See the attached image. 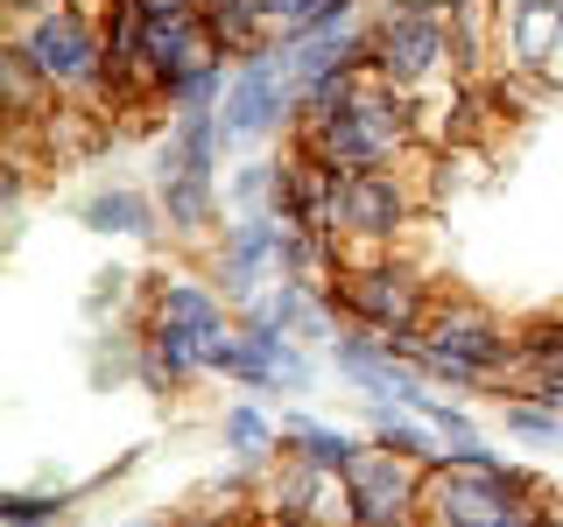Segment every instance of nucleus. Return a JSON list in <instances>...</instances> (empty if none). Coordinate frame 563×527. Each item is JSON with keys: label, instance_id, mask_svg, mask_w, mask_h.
Segmentation results:
<instances>
[{"label": "nucleus", "instance_id": "nucleus-31", "mask_svg": "<svg viewBox=\"0 0 563 527\" xmlns=\"http://www.w3.org/2000/svg\"><path fill=\"white\" fill-rule=\"evenodd\" d=\"M387 8H409V14H437V22H451L465 0H387Z\"/></svg>", "mask_w": 563, "mask_h": 527}, {"label": "nucleus", "instance_id": "nucleus-9", "mask_svg": "<svg viewBox=\"0 0 563 527\" xmlns=\"http://www.w3.org/2000/svg\"><path fill=\"white\" fill-rule=\"evenodd\" d=\"M275 239H282L275 211H240V218H225L219 239L205 246V274H211V289L233 303V316L275 281Z\"/></svg>", "mask_w": 563, "mask_h": 527}, {"label": "nucleus", "instance_id": "nucleus-10", "mask_svg": "<svg viewBox=\"0 0 563 527\" xmlns=\"http://www.w3.org/2000/svg\"><path fill=\"white\" fill-rule=\"evenodd\" d=\"M254 520H331V527H345L339 520V479L317 471L310 457L275 450L254 471Z\"/></svg>", "mask_w": 563, "mask_h": 527}, {"label": "nucleus", "instance_id": "nucleus-6", "mask_svg": "<svg viewBox=\"0 0 563 527\" xmlns=\"http://www.w3.org/2000/svg\"><path fill=\"white\" fill-rule=\"evenodd\" d=\"M366 70L401 85V92H416V99L444 92L451 85V22L374 0L366 8Z\"/></svg>", "mask_w": 563, "mask_h": 527}, {"label": "nucleus", "instance_id": "nucleus-19", "mask_svg": "<svg viewBox=\"0 0 563 527\" xmlns=\"http://www.w3.org/2000/svg\"><path fill=\"white\" fill-rule=\"evenodd\" d=\"M0 105H8L14 134H35V127H43V120L64 105V99H57V85H49L43 70L29 64V49L14 43V35L0 43Z\"/></svg>", "mask_w": 563, "mask_h": 527}, {"label": "nucleus", "instance_id": "nucleus-3", "mask_svg": "<svg viewBox=\"0 0 563 527\" xmlns=\"http://www.w3.org/2000/svg\"><path fill=\"white\" fill-rule=\"evenodd\" d=\"M331 303H339L345 324L374 330V338H395V330H422V316L437 303V281L422 260H409L401 246L387 254H352L345 246V268L331 281Z\"/></svg>", "mask_w": 563, "mask_h": 527}, {"label": "nucleus", "instance_id": "nucleus-4", "mask_svg": "<svg viewBox=\"0 0 563 527\" xmlns=\"http://www.w3.org/2000/svg\"><path fill=\"white\" fill-rule=\"evenodd\" d=\"M8 35L29 49V64L43 70L49 85H57L64 105H92V113H106V99H113V78H106V29L92 22V14L49 8V14H35V22L8 29Z\"/></svg>", "mask_w": 563, "mask_h": 527}, {"label": "nucleus", "instance_id": "nucleus-20", "mask_svg": "<svg viewBox=\"0 0 563 527\" xmlns=\"http://www.w3.org/2000/svg\"><path fill=\"white\" fill-rule=\"evenodd\" d=\"M219 450H225V464L261 471V464L282 450V422L261 408V401H233V408L219 415Z\"/></svg>", "mask_w": 563, "mask_h": 527}, {"label": "nucleus", "instance_id": "nucleus-11", "mask_svg": "<svg viewBox=\"0 0 563 527\" xmlns=\"http://www.w3.org/2000/svg\"><path fill=\"white\" fill-rule=\"evenodd\" d=\"M339 190H345V169H331L324 155H303L282 141V198H275V218H296L310 233H331L339 239Z\"/></svg>", "mask_w": 563, "mask_h": 527}, {"label": "nucleus", "instance_id": "nucleus-29", "mask_svg": "<svg viewBox=\"0 0 563 527\" xmlns=\"http://www.w3.org/2000/svg\"><path fill=\"white\" fill-rule=\"evenodd\" d=\"M169 527H261L254 514H190V506H184V514H169Z\"/></svg>", "mask_w": 563, "mask_h": 527}, {"label": "nucleus", "instance_id": "nucleus-1", "mask_svg": "<svg viewBox=\"0 0 563 527\" xmlns=\"http://www.w3.org/2000/svg\"><path fill=\"white\" fill-rule=\"evenodd\" d=\"M550 506L542 471L515 464L507 450L457 444L430 464V492H422V527H536Z\"/></svg>", "mask_w": 563, "mask_h": 527}, {"label": "nucleus", "instance_id": "nucleus-22", "mask_svg": "<svg viewBox=\"0 0 563 527\" xmlns=\"http://www.w3.org/2000/svg\"><path fill=\"white\" fill-rule=\"evenodd\" d=\"M198 14H205V29L225 43V57L246 64L254 49H268L275 35H268V14H261V0H198Z\"/></svg>", "mask_w": 563, "mask_h": 527}, {"label": "nucleus", "instance_id": "nucleus-24", "mask_svg": "<svg viewBox=\"0 0 563 527\" xmlns=\"http://www.w3.org/2000/svg\"><path fill=\"white\" fill-rule=\"evenodd\" d=\"M78 500H85V485H14V492H0V520L8 527H70V514H78Z\"/></svg>", "mask_w": 563, "mask_h": 527}, {"label": "nucleus", "instance_id": "nucleus-12", "mask_svg": "<svg viewBox=\"0 0 563 527\" xmlns=\"http://www.w3.org/2000/svg\"><path fill=\"white\" fill-rule=\"evenodd\" d=\"M225 127H219V113H176L163 141H155V155H148V183L155 176H211V183H225Z\"/></svg>", "mask_w": 563, "mask_h": 527}, {"label": "nucleus", "instance_id": "nucleus-21", "mask_svg": "<svg viewBox=\"0 0 563 527\" xmlns=\"http://www.w3.org/2000/svg\"><path fill=\"white\" fill-rule=\"evenodd\" d=\"M366 436H374L380 450L409 457V464H437V457H444V436L416 408H395V401H366Z\"/></svg>", "mask_w": 563, "mask_h": 527}, {"label": "nucleus", "instance_id": "nucleus-23", "mask_svg": "<svg viewBox=\"0 0 563 527\" xmlns=\"http://www.w3.org/2000/svg\"><path fill=\"white\" fill-rule=\"evenodd\" d=\"M275 198H282V148H254L225 169V218H240V211H275Z\"/></svg>", "mask_w": 563, "mask_h": 527}, {"label": "nucleus", "instance_id": "nucleus-13", "mask_svg": "<svg viewBox=\"0 0 563 527\" xmlns=\"http://www.w3.org/2000/svg\"><path fill=\"white\" fill-rule=\"evenodd\" d=\"M78 225L99 239H134V246H155L169 233L163 225V204H155L148 183H99L78 198Z\"/></svg>", "mask_w": 563, "mask_h": 527}, {"label": "nucleus", "instance_id": "nucleus-17", "mask_svg": "<svg viewBox=\"0 0 563 527\" xmlns=\"http://www.w3.org/2000/svg\"><path fill=\"white\" fill-rule=\"evenodd\" d=\"M211 64H233L225 57V43L205 29V14H169V22H148V70H155V85H169L176 78H198V70Z\"/></svg>", "mask_w": 563, "mask_h": 527}, {"label": "nucleus", "instance_id": "nucleus-18", "mask_svg": "<svg viewBox=\"0 0 563 527\" xmlns=\"http://www.w3.org/2000/svg\"><path fill=\"white\" fill-rule=\"evenodd\" d=\"M275 422H282V450H289V457H310V464H317V471H331V479H339L352 457L366 450V429L324 422V415H310V408H282Z\"/></svg>", "mask_w": 563, "mask_h": 527}, {"label": "nucleus", "instance_id": "nucleus-15", "mask_svg": "<svg viewBox=\"0 0 563 527\" xmlns=\"http://www.w3.org/2000/svg\"><path fill=\"white\" fill-rule=\"evenodd\" d=\"M282 330H254V324H233L205 345V373L240 386V394H275V359H282Z\"/></svg>", "mask_w": 563, "mask_h": 527}, {"label": "nucleus", "instance_id": "nucleus-16", "mask_svg": "<svg viewBox=\"0 0 563 527\" xmlns=\"http://www.w3.org/2000/svg\"><path fill=\"white\" fill-rule=\"evenodd\" d=\"M155 204H163V225H169V246H211L225 225V183L211 176H155Z\"/></svg>", "mask_w": 563, "mask_h": 527}, {"label": "nucleus", "instance_id": "nucleus-7", "mask_svg": "<svg viewBox=\"0 0 563 527\" xmlns=\"http://www.w3.org/2000/svg\"><path fill=\"white\" fill-rule=\"evenodd\" d=\"M422 492H430V464L380 450L366 436V450L339 471V520L345 527H422Z\"/></svg>", "mask_w": 563, "mask_h": 527}, {"label": "nucleus", "instance_id": "nucleus-2", "mask_svg": "<svg viewBox=\"0 0 563 527\" xmlns=\"http://www.w3.org/2000/svg\"><path fill=\"white\" fill-rule=\"evenodd\" d=\"M507 366H515V316H500L486 295L465 289H437L430 316H422V345H416V373L437 394L465 401V394H500Z\"/></svg>", "mask_w": 563, "mask_h": 527}, {"label": "nucleus", "instance_id": "nucleus-33", "mask_svg": "<svg viewBox=\"0 0 563 527\" xmlns=\"http://www.w3.org/2000/svg\"><path fill=\"white\" fill-rule=\"evenodd\" d=\"M134 527H169V514H141V520H134Z\"/></svg>", "mask_w": 563, "mask_h": 527}, {"label": "nucleus", "instance_id": "nucleus-25", "mask_svg": "<svg viewBox=\"0 0 563 527\" xmlns=\"http://www.w3.org/2000/svg\"><path fill=\"white\" fill-rule=\"evenodd\" d=\"M500 429L515 444H542V450H563V415L542 408V401H500Z\"/></svg>", "mask_w": 563, "mask_h": 527}, {"label": "nucleus", "instance_id": "nucleus-32", "mask_svg": "<svg viewBox=\"0 0 563 527\" xmlns=\"http://www.w3.org/2000/svg\"><path fill=\"white\" fill-rule=\"evenodd\" d=\"M261 527H331V520H261Z\"/></svg>", "mask_w": 563, "mask_h": 527}, {"label": "nucleus", "instance_id": "nucleus-14", "mask_svg": "<svg viewBox=\"0 0 563 527\" xmlns=\"http://www.w3.org/2000/svg\"><path fill=\"white\" fill-rule=\"evenodd\" d=\"M141 316L190 324V330H205V338H219V330H233V324H240L233 303L211 289V274H169V268L155 274V281H141Z\"/></svg>", "mask_w": 563, "mask_h": 527}, {"label": "nucleus", "instance_id": "nucleus-28", "mask_svg": "<svg viewBox=\"0 0 563 527\" xmlns=\"http://www.w3.org/2000/svg\"><path fill=\"white\" fill-rule=\"evenodd\" d=\"M422 422H430V429L444 436V450H457V444H479V422H472L465 401H444V394H437V408L422 415Z\"/></svg>", "mask_w": 563, "mask_h": 527}, {"label": "nucleus", "instance_id": "nucleus-8", "mask_svg": "<svg viewBox=\"0 0 563 527\" xmlns=\"http://www.w3.org/2000/svg\"><path fill=\"white\" fill-rule=\"evenodd\" d=\"M422 218V190L416 169H360L339 190V239L352 254H387L409 239V225Z\"/></svg>", "mask_w": 563, "mask_h": 527}, {"label": "nucleus", "instance_id": "nucleus-30", "mask_svg": "<svg viewBox=\"0 0 563 527\" xmlns=\"http://www.w3.org/2000/svg\"><path fill=\"white\" fill-rule=\"evenodd\" d=\"M57 0H0V14H8V29H22V22H35V14H49Z\"/></svg>", "mask_w": 563, "mask_h": 527}, {"label": "nucleus", "instance_id": "nucleus-27", "mask_svg": "<svg viewBox=\"0 0 563 527\" xmlns=\"http://www.w3.org/2000/svg\"><path fill=\"white\" fill-rule=\"evenodd\" d=\"M317 8H324V0H261V14H268V35H275V43H296V35H310Z\"/></svg>", "mask_w": 563, "mask_h": 527}, {"label": "nucleus", "instance_id": "nucleus-5", "mask_svg": "<svg viewBox=\"0 0 563 527\" xmlns=\"http://www.w3.org/2000/svg\"><path fill=\"white\" fill-rule=\"evenodd\" d=\"M296 105H303V85L289 78V57H282V43L254 49L246 64H233V85H225L219 99V127H225V148H275V141H289L296 127Z\"/></svg>", "mask_w": 563, "mask_h": 527}, {"label": "nucleus", "instance_id": "nucleus-26", "mask_svg": "<svg viewBox=\"0 0 563 527\" xmlns=\"http://www.w3.org/2000/svg\"><path fill=\"white\" fill-rule=\"evenodd\" d=\"M128 295H134V268H128V260H106V268L92 274V289H85V316L106 324V310H120Z\"/></svg>", "mask_w": 563, "mask_h": 527}]
</instances>
